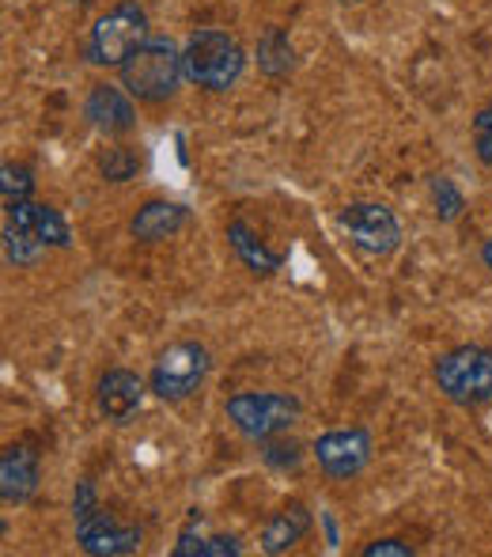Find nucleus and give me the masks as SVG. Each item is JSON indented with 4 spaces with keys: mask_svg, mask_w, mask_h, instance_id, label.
<instances>
[{
    "mask_svg": "<svg viewBox=\"0 0 492 557\" xmlns=\"http://www.w3.org/2000/svg\"><path fill=\"white\" fill-rule=\"evenodd\" d=\"M122 88L129 91L137 103H167L178 91V84L186 81L182 69V50H178L171 38L148 35L137 50L118 65Z\"/></svg>",
    "mask_w": 492,
    "mask_h": 557,
    "instance_id": "nucleus-1",
    "label": "nucleus"
},
{
    "mask_svg": "<svg viewBox=\"0 0 492 557\" xmlns=\"http://www.w3.org/2000/svg\"><path fill=\"white\" fill-rule=\"evenodd\" d=\"M182 69H186V81H190L193 88L228 91V88H236L239 76H243L247 53L236 35L205 27V30H193L190 42H186Z\"/></svg>",
    "mask_w": 492,
    "mask_h": 557,
    "instance_id": "nucleus-2",
    "label": "nucleus"
},
{
    "mask_svg": "<svg viewBox=\"0 0 492 557\" xmlns=\"http://www.w3.org/2000/svg\"><path fill=\"white\" fill-rule=\"evenodd\" d=\"M73 523H76V543L91 557H125L140 550V528L122 523L118 516L103 512L99 493L91 482H80L73 493Z\"/></svg>",
    "mask_w": 492,
    "mask_h": 557,
    "instance_id": "nucleus-3",
    "label": "nucleus"
},
{
    "mask_svg": "<svg viewBox=\"0 0 492 557\" xmlns=\"http://www.w3.org/2000/svg\"><path fill=\"white\" fill-rule=\"evenodd\" d=\"M436 387L463 410H478L492 403V349L485 345H458L443 352L432 368Z\"/></svg>",
    "mask_w": 492,
    "mask_h": 557,
    "instance_id": "nucleus-4",
    "label": "nucleus"
},
{
    "mask_svg": "<svg viewBox=\"0 0 492 557\" xmlns=\"http://www.w3.org/2000/svg\"><path fill=\"white\" fill-rule=\"evenodd\" d=\"M148 38V12L137 0H122L96 20L84 42V58L99 69H118L133 50Z\"/></svg>",
    "mask_w": 492,
    "mask_h": 557,
    "instance_id": "nucleus-5",
    "label": "nucleus"
},
{
    "mask_svg": "<svg viewBox=\"0 0 492 557\" xmlns=\"http://www.w3.org/2000/svg\"><path fill=\"white\" fill-rule=\"evenodd\" d=\"M209 368H213V352L201 342H175L155 357L152 372H148V391L163 403H186L198 395L205 383Z\"/></svg>",
    "mask_w": 492,
    "mask_h": 557,
    "instance_id": "nucleus-6",
    "label": "nucleus"
},
{
    "mask_svg": "<svg viewBox=\"0 0 492 557\" xmlns=\"http://www.w3.org/2000/svg\"><path fill=\"white\" fill-rule=\"evenodd\" d=\"M224 410L247 441L262 444L269 436L288 433V425L300 418V398L285 395V391H239V395L228 398Z\"/></svg>",
    "mask_w": 492,
    "mask_h": 557,
    "instance_id": "nucleus-7",
    "label": "nucleus"
},
{
    "mask_svg": "<svg viewBox=\"0 0 492 557\" xmlns=\"http://www.w3.org/2000/svg\"><path fill=\"white\" fill-rule=\"evenodd\" d=\"M338 224L349 232L353 247L371 258L394 255L398 243H402V224H398V216L390 213L387 206H379V201H356V206H345L338 213Z\"/></svg>",
    "mask_w": 492,
    "mask_h": 557,
    "instance_id": "nucleus-8",
    "label": "nucleus"
},
{
    "mask_svg": "<svg viewBox=\"0 0 492 557\" xmlns=\"http://www.w3.org/2000/svg\"><path fill=\"white\" fill-rule=\"evenodd\" d=\"M311 451H315L318 470L326 478L349 482V478H356L371 462V436L364 429H333V433L318 436Z\"/></svg>",
    "mask_w": 492,
    "mask_h": 557,
    "instance_id": "nucleus-9",
    "label": "nucleus"
},
{
    "mask_svg": "<svg viewBox=\"0 0 492 557\" xmlns=\"http://www.w3.org/2000/svg\"><path fill=\"white\" fill-rule=\"evenodd\" d=\"M84 117L91 129H99L103 137H125L137 129V107L133 96L118 84H96L84 99Z\"/></svg>",
    "mask_w": 492,
    "mask_h": 557,
    "instance_id": "nucleus-10",
    "label": "nucleus"
},
{
    "mask_svg": "<svg viewBox=\"0 0 492 557\" xmlns=\"http://www.w3.org/2000/svg\"><path fill=\"white\" fill-rule=\"evenodd\" d=\"M38 478H42V462L30 444H8L0 455V497L4 505H27L38 490Z\"/></svg>",
    "mask_w": 492,
    "mask_h": 557,
    "instance_id": "nucleus-11",
    "label": "nucleus"
},
{
    "mask_svg": "<svg viewBox=\"0 0 492 557\" xmlns=\"http://www.w3.org/2000/svg\"><path fill=\"white\" fill-rule=\"evenodd\" d=\"M140 398H144V380H140L137 372H129V368H111V372H103V380H99V387H96L99 413H103L106 421H114V425H125V421L137 413Z\"/></svg>",
    "mask_w": 492,
    "mask_h": 557,
    "instance_id": "nucleus-12",
    "label": "nucleus"
},
{
    "mask_svg": "<svg viewBox=\"0 0 492 557\" xmlns=\"http://www.w3.org/2000/svg\"><path fill=\"white\" fill-rule=\"evenodd\" d=\"M190 224V209L178 206V201H144V206L133 213L129 221V235L137 243H163L171 235H178Z\"/></svg>",
    "mask_w": 492,
    "mask_h": 557,
    "instance_id": "nucleus-13",
    "label": "nucleus"
},
{
    "mask_svg": "<svg viewBox=\"0 0 492 557\" xmlns=\"http://www.w3.org/2000/svg\"><path fill=\"white\" fill-rule=\"evenodd\" d=\"M8 209V224L23 227L35 239H42L46 247H68L73 243V232H68L65 216L53 206H42V201H20V206H4Z\"/></svg>",
    "mask_w": 492,
    "mask_h": 557,
    "instance_id": "nucleus-14",
    "label": "nucleus"
},
{
    "mask_svg": "<svg viewBox=\"0 0 492 557\" xmlns=\"http://www.w3.org/2000/svg\"><path fill=\"white\" fill-rule=\"evenodd\" d=\"M311 528H315V516H311V508L300 505V500H292V505H285L262 528V550L265 554H288Z\"/></svg>",
    "mask_w": 492,
    "mask_h": 557,
    "instance_id": "nucleus-15",
    "label": "nucleus"
},
{
    "mask_svg": "<svg viewBox=\"0 0 492 557\" xmlns=\"http://www.w3.org/2000/svg\"><path fill=\"white\" fill-rule=\"evenodd\" d=\"M228 243H231V250H236V258L247 265L250 273H254V277H273V273L285 265V258H280L277 250L265 247L247 221H231L228 224Z\"/></svg>",
    "mask_w": 492,
    "mask_h": 557,
    "instance_id": "nucleus-16",
    "label": "nucleus"
},
{
    "mask_svg": "<svg viewBox=\"0 0 492 557\" xmlns=\"http://www.w3.org/2000/svg\"><path fill=\"white\" fill-rule=\"evenodd\" d=\"M257 69L269 81H288L295 69V50L292 38L285 35L280 27H265L262 38H257Z\"/></svg>",
    "mask_w": 492,
    "mask_h": 557,
    "instance_id": "nucleus-17",
    "label": "nucleus"
},
{
    "mask_svg": "<svg viewBox=\"0 0 492 557\" xmlns=\"http://www.w3.org/2000/svg\"><path fill=\"white\" fill-rule=\"evenodd\" d=\"M239 554H243L239 539H231V535L201 539V535H193V528H186L175 546V557H239Z\"/></svg>",
    "mask_w": 492,
    "mask_h": 557,
    "instance_id": "nucleus-18",
    "label": "nucleus"
},
{
    "mask_svg": "<svg viewBox=\"0 0 492 557\" xmlns=\"http://www.w3.org/2000/svg\"><path fill=\"white\" fill-rule=\"evenodd\" d=\"M46 255V243L35 239L30 232H23V227H12L4 224V258L15 265V270H30V265H38Z\"/></svg>",
    "mask_w": 492,
    "mask_h": 557,
    "instance_id": "nucleus-19",
    "label": "nucleus"
},
{
    "mask_svg": "<svg viewBox=\"0 0 492 557\" xmlns=\"http://www.w3.org/2000/svg\"><path fill=\"white\" fill-rule=\"evenodd\" d=\"M140 168H144V160L133 145H114L99 156V171H103L106 183H129V178H137Z\"/></svg>",
    "mask_w": 492,
    "mask_h": 557,
    "instance_id": "nucleus-20",
    "label": "nucleus"
},
{
    "mask_svg": "<svg viewBox=\"0 0 492 557\" xmlns=\"http://www.w3.org/2000/svg\"><path fill=\"white\" fill-rule=\"evenodd\" d=\"M30 194H35V171L23 168V163H4V171H0V198H4V206L30 201Z\"/></svg>",
    "mask_w": 492,
    "mask_h": 557,
    "instance_id": "nucleus-21",
    "label": "nucleus"
},
{
    "mask_svg": "<svg viewBox=\"0 0 492 557\" xmlns=\"http://www.w3.org/2000/svg\"><path fill=\"white\" fill-rule=\"evenodd\" d=\"M432 201H436V216L440 224H455L466 213V198L447 175H432Z\"/></svg>",
    "mask_w": 492,
    "mask_h": 557,
    "instance_id": "nucleus-22",
    "label": "nucleus"
},
{
    "mask_svg": "<svg viewBox=\"0 0 492 557\" xmlns=\"http://www.w3.org/2000/svg\"><path fill=\"white\" fill-rule=\"evenodd\" d=\"M262 459L269 462V467H277V470H295V467H300V444L269 436V441H262Z\"/></svg>",
    "mask_w": 492,
    "mask_h": 557,
    "instance_id": "nucleus-23",
    "label": "nucleus"
},
{
    "mask_svg": "<svg viewBox=\"0 0 492 557\" xmlns=\"http://www.w3.org/2000/svg\"><path fill=\"white\" fill-rule=\"evenodd\" d=\"M474 148H478L481 163L492 168V103L481 107L478 117H474Z\"/></svg>",
    "mask_w": 492,
    "mask_h": 557,
    "instance_id": "nucleus-24",
    "label": "nucleus"
},
{
    "mask_svg": "<svg viewBox=\"0 0 492 557\" xmlns=\"http://www.w3.org/2000/svg\"><path fill=\"white\" fill-rule=\"evenodd\" d=\"M409 543H402V539H375V543L364 546V557H413Z\"/></svg>",
    "mask_w": 492,
    "mask_h": 557,
    "instance_id": "nucleus-25",
    "label": "nucleus"
},
{
    "mask_svg": "<svg viewBox=\"0 0 492 557\" xmlns=\"http://www.w3.org/2000/svg\"><path fill=\"white\" fill-rule=\"evenodd\" d=\"M481 262H485V270H492V235L481 243Z\"/></svg>",
    "mask_w": 492,
    "mask_h": 557,
    "instance_id": "nucleus-26",
    "label": "nucleus"
}]
</instances>
